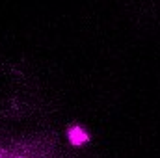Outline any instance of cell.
Listing matches in <instances>:
<instances>
[{
	"label": "cell",
	"instance_id": "6da1fadb",
	"mask_svg": "<svg viewBox=\"0 0 160 158\" xmlns=\"http://www.w3.org/2000/svg\"><path fill=\"white\" fill-rule=\"evenodd\" d=\"M67 140L73 147H82L89 141V136H88V130L82 126V125H73L69 130H67Z\"/></svg>",
	"mask_w": 160,
	"mask_h": 158
}]
</instances>
